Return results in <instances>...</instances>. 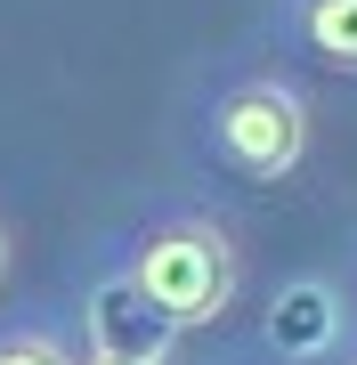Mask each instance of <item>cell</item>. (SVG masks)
I'll use <instances>...</instances> for the list:
<instances>
[{"label":"cell","instance_id":"6da1fadb","mask_svg":"<svg viewBox=\"0 0 357 365\" xmlns=\"http://www.w3.org/2000/svg\"><path fill=\"white\" fill-rule=\"evenodd\" d=\"M122 276L138 284V300L162 317L171 333L187 325H219L244 292V252L212 211H155L146 227H130Z\"/></svg>","mask_w":357,"mask_h":365},{"label":"cell","instance_id":"7a4b0ae2","mask_svg":"<svg viewBox=\"0 0 357 365\" xmlns=\"http://www.w3.org/2000/svg\"><path fill=\"white\" fill-rule=\"evenodd\" d=\"M203 155L252 187H276L309 155V98L284 73H244L203 106Z\"/></svg>","mask_w":357,"mask_h":365},{"label":"cell","instance_id":"3957f363","mask_svg":"<svg viewBox=\"0 0 357 365\" xmlns=\"http://www.w3.org/2000/svg\"><path fill=\"white\" fill-rule=\"evenodd\" d=\"M57 333H66L73 357H114V365H162V349H171V325L138 300V284L122 276V260L81 284L73 325H57Z\"/></svg>","mask_w":357,"mask_h":365},{"label":"cell","instance_id":"277c9868","mask_svg":"<svg viewBox=\"0 0 357 365\" xmlns=\"http://www.w3.org/2000/svg\"><path fill=\"white\" fill-rule=\"evenodd\" d=\"M260 349L276 365H325L349 349V292L325 268H292L260 300Z\"/></svg>","mask_w":357,"mask_h":365},{"label":"cell","instance_id":"5b68a950","mask_svg":"<svg viewBox=\"0 0 357 365\" xmlns=\"http://www.w3.org/2000/svg\"><path fill=\"white\" fill-rule=\"evenodd\" d=\"M284 33L301 41V57H317L325 73H357V0H292Z\"/></svg>","mask_w":357,"mask_h":365},{"label":"cell","instance_id":"8992f818","mask_svg":"<svg viewBox=\"0 0 357 365\" xmlns=\"http://www.w3.org/2000/svg\"><path fill=\"white\" fill-rule=\"evenodd\" d=\"M0 365H73V349L49 317H25V325H0Z\"/></svg>","mask_w":357,"mask_h":365},{"label":"cell","instance_id":"52a82bcc","mask_svg":"<svg viewBox=\"0 0 357 365\" xmlns=\"http://www.w3.org/2000/svg\"><path fill=\"white\" fill-rule=\"evenodd\" d=\"M0 276H9V220H0Z\"/></svg>","mask_w":357,"mask_h":365},{"label":"cell","instance_id":"ba28073f","mask_svg":"<svg viewBox=\"0 0 357 365\" xmlns=\"http://www.w3.org/2000/svg\"><path fill=\"white\" fill-rule=\"evenodd\" d=\"M73 365H114V357H73Z\"/></svg>","mask_w":357,"mask_h":365},{"label":"cell","instance_id":"9c48e42d","mask_svg":"<svg viewBox=\"0 0 357 365\" xmlns=\"http://www.w3.org/2000/svg\"><path fill=\"white\" fill-rule=\"evenodd\" d=\"M341 365H357V357H341Z\"/></svg>","mask_w":357,"mask_h":365}]
</instances>
